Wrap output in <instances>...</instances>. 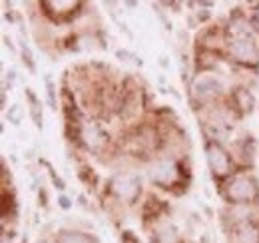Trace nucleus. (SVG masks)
<instances>
[{"label":"nucleus","mask_w":259,"mask_h":243,"mask_svg":"<svg viewBox=\"0 0 259 243\" xmlns=\"http://www.w3.org/2000/svg\"><path fill=\"white\" fill-rule=\"evenodd\" d=\"M231 54L233 58L243 64H251V66H257L259 64V52L255 48V44L247 38V36H241V38H235L231 42Z\"/></svg>","instance_id":"obj_1"},{"label":"nucleus","mask_w":259,"mask_h":243,"mask_svg":"<svg viewBox=\"0 0 259 243\" xmlns=\"http://www.w3.org/2000/svg\"><path fill=\"white\" fill-rule=\"evenodd\" d=\"M255 195V183L247 176H237L227 185V197L233 201H245Z\"/></svg>","instance_id":"obj_2"},{"label":"nucleus","mask_w":259,"mask_h":243,"mask_svg":"<svg viewBox=\"0 0 259 243\" xmlns=\"http://www.w3.org/2000/svg\"><path fill=\"white\" fill-rule=\"evenodd\" d=\"M220 90H222V82L211 74H201L194 80V96L199 100L213 98Z\"/></svg>","instance_id":"obj_3"},{"label":"nucleus","mask_w":259,"mask_h":243,"mask_svg":"<svg viewBox=\"0 0 259 243\" xmlns=\"http://www.w3.org/2000/svg\"><path fill=\"white\" fill-rule=\"evenodd\" d=\"M112 187H114V191L118 193V197H122V199H134L136 195H138V191H140V182H138V178L136 176H132V174H122V176H118L114 183H112Z\"/></svg>","instance_id":"obj_4"},{"label":"nucleus","mask_w":259,"mask_h":243,"mask_svg":"<svg viewBox=\"0 0 259 243\" xmlns=\"http://www.w3.org/2000/svg\"><path fill=\"white\" fill-rule=\"evenodd\" d=\"M207 164H209V168H211V172L215 176H226L227 172H229V157L215 144L207 146Z\"/></svg>","instance_id":"obj_5"},{"label":"nucleus","mask_w":259,"mask_h":243,"mask_svg":"<svg viewBox=\"0 0 259 243\" xmlns=\"http://www.w3.org/2000/svg\"><path fill=\"white\" fill-rule=\"evenodd\" d=\"M150 176H152L154 182L158 183H171L178 178V168H176L174 161H160L152 168Z\"/></svg>","instance_id":"obj_6"},{"label":"nucleus","mask_w":259,"mask_h":243,"mask_svg":"<svg viewBox=\"0 0 259 243\" xmlns=\"http://www.w3.org/2000/svg\"><path fill=\"white\" fill-rule=\"evenodd\" d=\"M104 138H106L104 132L98 128L96 124H84L82 126V140L88 148H92V150L100 148L104 144Z\"/></svg>","instance_id":"obj_7"},{"label":"nucleus","mask_w":259,"mask_h":243,"mask_svg":"<svg viewBox=\"0 0 259 243\" xmlns=\"http://www.w3.org/2000/svg\"><path fill=\"white\" fill-rule=\"evenodd\" d=\"M235 243H259V229L253 223H243L237 229Z\"/></svg>","instance_id":"obj_8"},{"label":"nucleus","mask_w":259,"mask_h":243,"mask_svg":"<svg viewBox=\"0 0 259 243\" xmlns=\"http://www.w3.org/2000/svg\"><path fill=\"white\" fill-rule=\"evenodd\" d=\"M156 241L158 243H178V231L171 225H163L156 233Z\"/></svg>","instance_id":"obj_9"},{"label":"nucleus","mask_w":259,"mask_h":243,"mask_svg":"<svg viewBox=\"0 0 259 243\" xmlns=\"http://www.w3.org/2000/svg\"><path fill=\"white\" fill-rule=\"evenodd\" d=\"M58 243H92V239L84 233H78V231H64L58 237Z\"/></svg>","instance_id":"obj_10"},{"label":"nucleus","mask_w":259,"mask_h":243,"mask_svg":"<svg viewBox=\"0 0 259 243\" xmlns=\"http://www.w3.org/2000/svg\"><path fill=\"white\" fill-rule=\"evenodd\" d=\"M46 6H50V8H60V12H66L64 8H74L76 2H64V0H60V2H46Z\"/></svg>","instance_id":"obj_11"},{"label":"nucleus","mask_w":259,"mask_h":243,"mask_svg":"<svg viewBox=\"0 0 259 243\" xmlns=\"http://www.w3.org/2000/svg\"><path fill=\"white\" fill-rule=\"evenodd\" d=\"M251 24L255 26V30H259V8L255 10V14H253V18H251Z\"/></svg>","instance_id":"obj_12"},{"label":"nucleus","mask_w":259,"mask_h":243,"mask_svg":"<svg viewBox=\"0 0 259 243\" xmlns=\"http://www.w3.org/2000/svg\"><path fill=\"white\" fill-rule=\"evenodd\" d=\"M18 112H20V108H18V106H14V108H12V114H14V116H12V120H14V124H18Z\"/></svg>","instance_id":"obj_13"},{"label":"nucleus","mask_w":259,"mask_h":243,"mask_svg":"<svg viewBox=\"0 0 259 243\" xmlns=\"http://www.w3.org/2000/svg\"><path fill=\"white\" fill-rule=\"evenodd\" d=\"M60 201H62V206H64V208H68V206H70V204H68V199H66V197H62V199H60Z\"/></svg>","instance_id":"obj_14"}]
</instances>
